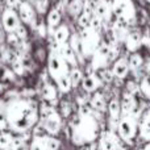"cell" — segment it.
<instances>
[{
	"instance_id": "6da1fadb",
	"label": "cell",
	"mask_w": 150,
	"mask_h": 150,
	"mask_svg": "<svg viewBox=\"0 0 150 150\" xmlns=\"http://www.w3.org/2000/svg\"><path fill=\"white\" fill-rule=\"evenodd\" d=\"M5 113L9 128L18 133L29 132V129L38 122L40 117V112L34 103L23 99L11 101L5 108Z\"/></svg>"
},
{
	"instance_id": "7a4b0ae2",
	"label": "cell",
	"mask_w": 150,
	"mask_h": 150,
	"mask_svg": "<svg viewBox=\"0 0 150 150\" xmlns=\"http://www.w3.org/2000/svg\"><path fill=\"white\" fill-rule=\"evenodd\" d=\"M99 134L98 121L92 115L79 116L74 121L73 127V142L75 145L92 144Z\"/></svg>"
},
{
	"instance_id": "3957f363",
	"label": "cell",
	"mask_w": 150,
	"mask_h": 150,
	"mask_svg": "<svg viewBox=\"0 0 150 150\" xmlns=\"http://www.w3.org/2000/svg\"><path fill=\"white\" fill-rule=\"evenodd\" d=\"M117 133H119L120 140H122L124 142H130L137 134V121H136L134 116L132 115L122 116L119 120Z\"/></svg>"
},
{
	"instance_id": "277c9868",
	"label": "cell",
	"mask_w": 150,
	"mask_h": 150,
	"mask_svg": "<svg viewBox=\"0 0 150 150\" xmlns=\"http://www.w3.org/2000/svg\"><path fill=\"white\" fill-rule=\"evenodd\" d=\"M99 36L98 32L92 30L91 28H84L80 34V49L84 55H92L98 49Z\"/></svg>"
},
{
	"instance_id": "5b68a950",
	"label": "cell",
	"mask_w": 150,
	"mask_h": 150,
	"mask_svg": "<svg viewBox=\"0 0 150 150\" xmlns=\"http://www.w3.org/2000/svg\"><path fill=\"white\" fill-rule=\"evenodd\" d=\"M113 11L117 17L127 23L134 18V7H133L132 0H115Z\"/></svg>"
},
{
	"instance_id": "8992f818",
	"label": "cell",
	"mask_w": 150,
	"mask_h": 150,
	"mask_svg": "<svg viewBox=\"0 0 150 150\" xmlns=\"http://www.w3.org/2000/svg\"><path fill=\"white\" fill-rule=\"evenodd\" d=\"M42 125L45 127L46 132L49 133V136H55L59 133L61 130V127H62V120H61V116L58 115V112L53 111L50 112L47 116L42 117Z\"/></svg>"
},
{
	"instance_id": "52a82bcc",
	"label": "cell",
	"mask_w": 150,
	"mask_h": 150,
	"mask_svg": "<svg viewBox=\"0 0 150 150\" xmlns=\"http://www.w3.org/2000/svg\"><path fill=\"white\" fill-rule=\"evenodd\" d=\"M66 71H67V66L65 61L58 55L52 54V57L49 58V73L52 78H54L55 80L59 79L62 75H66Z\"/></svg>"
},
{
	"instance_id": "ba28073f",
	"label": "cell",
	"mask_w": 150,
	"mask_h": 150,
	"mask_svg": "<svg viewBox=\"0 0 150 150\" xmlns=\"http://www.w3.org/2000/svg\"><path fill=\"white\" fill-rule=\"evenodd\" d=\"M120 148V137H117L113 132L103 133L99 138V150H117Z\"/></svg>"
},
{
	"instance_id": "9c48e42d",
	"label": "cell",
	"mask_w": 150,
	"mask_h": 150,
	"mask_svg": "<svg viewBox=\"0 0 150 150\" xmlns=\"http://www.w3.org/2000/svg\"><path fill=\"white\" fill-rule=\"evenodd\" d=\"M18 16L13 9H5L3 12V26L8 33H15L16 29L18 28Z\"/></svg>"
},
{
	"instance_id": "30bf717a",
	"label": "cell",
	"mask_w": 150,
	"mask_h": 150,
	"mask_svg": "<svg viewBox=\"0 0 150 150\" xmlns=\"http://www.w3.org/2000/svg\"><path fill=\"white\" fill-rule=\"evenodd\" d=\"M109 59V47L108 46H101L99 49H96V52L93 53L92 58V66L93 69H103L107 66Z\"/></svg>"
},
{
	"instance_id": "8fae6325",
	"label": "cell",
	"mask_w": 150,
	"mask_h": 150,
	"mask_svg": "<svg viewBox=\"0 0 150 150\" xmlns=\"http://www.w3.org/2000/svg\"><path fill=\"white\" fill-rule=\"evenodd\" d=\"M121 103V115L122 116H127V115H133L136 111V100L133 98L132 93L125 92L122 96Z\"/></svg>"
},
{
	"instance_id": "7c38bea8",
	"label": "cell",
	"mask_w": 150,
	"mask_h": 150,
	"mask_svg": "<svg viewBox=\"0 0 150 150\" xmlns=\"http://www.w3.org/2000/svg\"><path fill=\"white\" fill-rule=\"evenodd\" d=\"M18 13H20V18L23 20V23L29 24L34 20V9L28 1H23L18 5Z\"/></svg>"
},
{
	"instance_id": "4fadbf2b",
	"label": "cell",
	"mask_w": 150,
	"mask_h": 150,
	"mask_svg": "<svg viewBox=\"0 0 150 150\" xmlns=\"http://www.w3.org/2000/svg\"><path fill=\"white\" fill-rule=\"evenodd\" d=\"M101 84V80L96 75H88L87 78L82 80V87L86 92H93L99 88V86Z\"/></svg>"
},
{
	"instance_id": "5bb4252c",
	"label": "cell",
	"mask_w": 150,
	"mask_h": 150,
	"mask_svg": "<svg viewBox=\"0 0 150 150\" xmlns=\"http://www.w3.org/2000/svg\"><path fill=\"white\" fill-rule=\"evenodd\" d=\"M128 70H129V63H128L127 59L121 58V59L115 62L113 69H112V74L117 78H125L128 74Z\"/></svg>"
},
{
	"instance_id": "9a60e30c",
	"label": "cell",
	"mask_w": 150,
	"mask_h": 150,
	"mask_svg": "<svg viewBox=\"0 0 150 150\" xmlns=\"http://www.w3.org/2000/svg\"><path fill=\"white\" fill-rule=\"evenodd\" d=\"M108 113L112 121H117L121 116V103L117 98H113L108 103Z\"/></svg>"
},
{
	"instance_id": "2e32d148",
	"label": "cell",
	"mask_w": 150,
	"mask_h": 150,
	"mask_svg": "<svg viewBox=\"0 0 150 150\" xmlns=\"http://www.w3.org/2000/svg\"><path fill=\"white\" fill-rule=\"evenodd\" d=\"M142 42V38L141 36L137 33V32H133V33H129L125 38V44H127V49L130 50V52H136L138 49V46Z\"/></svg>"
},
{
	"instance_id": "e0dca14e",
	"label": "cell",
	"mask_w": 150,
	"mask_h": 150,
	"mask_svg": "<svg viewBox=\"0 0 150 150\" xmlns=\"http://www.w3.org/2000/svg\"><path fill=\"white\" fill-rule=\"evenodd\" d=\"M61 54H62V59L65 62L70 63V65H76V55H75L74 50L70 47V45H61Z\"/></svg>"
},
{
	"instance_id": "ac0fdd59",
	"label": "cell",
	"mask_w": 150,
	"mask_h": 150,
	"mask_svg": "<svg viewBox=\"0 0 150 150\" xmlns=\"http://www.w3.org/2000/svg\"><path fill=\"white\" fill-rule=\"evenodd\" d=\"M113 34H115V38L116 40L127 38V21L119 18L113 25Z\"/></svg>"
},
{
	"instance_id": "d6986e66",
	"label": "cell",
	"mask_w": 150,
	"mask_h": 150,
	"mask_svg": "<svg viewBox=\"0 0 150 150\" xmlns=\"http://www.w3.org/2000/svg\"><path fill=\"white\" fill-rule=\"evenodd\" d=\"M42 98L49 103H53V101L57 100V88H55V86L52 84V83H46L42 88Z\"/></svg>"
},
{
	"instance_id": "ffe728a7",
	"label": "cell",
	"mask_w": 150,
	"mask_h": 150,
	"mask_svg": "<svg viewBox=\"0 0 150 150\" xmlns=\"http://www.w3.org/2000/svg\"><path fill=\"white\" fill-rule=\"evenodd\" d=\"M95 16H98L101 20H105V18H109V15H111V9H109L108 3L105 1H99L98 4L95 5Z\"/></svg>"
},
{
	"instance_id": "44dd1931",
	"label": "cell",
	"mask_w": 150,
	"mask_h": 150,
	"mask_svg": "<svg viewBox=\"0 0 150 150\" xmlns=\"http://www.w3.org/2000/svg\"><path fill=\"white\" fill-rule=\"evenodd\" d=\"M54 38H55V42H57L58 45L66 44V41H67V38H69V28H67V26H66V25H61L59 28L55 30Z\"/></svg>"
},
{
	"instance_id": "7402d4cb",
	"label": "cell",
	"mask_w": 150,
	"mask_h": 150,
	"mask_svg": "<svg viewBox=\"0 0 150 150\" xmlns=\"http://www.w3.org/2000/svg\"><path fill=\"white\" fill-rule=\"evenodd\" d=\"M13 136L8 130H3L0 132V150H8L12 145Z\"/></svg>"
},
{
	"instance_id": "603a6c76",
	"label": "cell",
	"mask_w": 150,
	"mask_h": 150,
	"mask_svg": "<svg viewBox=\"0 0 150 150\" xmlns=\"http://www.w3.org/2000/svg\"><path fill=\"white\" fill-rule=\"evenodd\" d=\"M57 84H58V88H59L61 92H69V91L71 90V87H73L70 76H69L67 74L62 75L59 79H57Z\"/></svg>"
},
{
	"instance_id": "cb8c5ba5",
	"label": "cell",
	"mask_w": 150,
	"mask_h": 150,
	"mask_svg": "<svg viewBox=\"0 0 150 150\" xmlns=\"http://www.w3.org/2000/svg\"><path fill=\"white\" fill-rule=\"evenodd\" d=\"M91 107H92V109H95V111H103L104 107H105V101H104V98L101 93L96 92L95 95L92 96V99H91Z\"/></svg>"
},
{
	"instance_id": "d4e9b609",
	"label": "cell",
	"mask_w": 150,
	"mask_h": 150,
	"mask_svg": "<svg viewBox=\"0 0 150 150\" xmlns=\"http://www.w3.org/2000/svg\"><path fill=\"white\" fill-rule=\"evenodd\" d=\"M61 21V12L57 9V8H54V9L50 11L49 16H47V24H49V28H54V26H57L58 24H59Z\"/></svg>"
},
{
	"instance_id": "484cf974",
	"label": "cell",
	"mask_w": 150,
	"mask_h": 150,
	"mask_svg": "<svg viewBox=\"0 0 150 150\" xmlns=\"http://www.w3.org/2000/svg\"><path fill=\"white\" fill-rule=\"evenodd\" d=\"M45 146H46V150H59L61 141L54 136H47L45 138Z\"/></svg>"
},
{
	"instance_id": "4316f807",
	"label": "cell",
	"mask_w": 150,
	"mask_h": 150,
	"mask_svg": "<svg viewBox=\"0 0 150 150\" xmlns=\"http://www.w3.org/2000/svg\"><path fill=\"white\" fill-rule=\"evenodd\" d=\"M29 150H46V146H45V138L33 137L32 138L30 146H29Z\"/></svg>"
},
{
	"instance_id": "83f0119b",
	"label": "cell",
	"mask_w": 150,
	"mask_h": 150,
	"mask_svg": "<svg viewBox=\"0 0 150 150\" xmlns=\"http://www.w3.org/2000/svg\"><path fill=\"white\" fill-rule=\"evenodd\" d=\"M140 137L146 142H150V125L144 121L140 124Z\"/></svg>"
},
{
	"instance_id": "f1b7e54d",
	"label": "cell",
	"mask_w": 150,
	"mask_h": 150,
	"mask_svg": "<svg viewBox=\"0 0 150 150\" xmlns=\"http://www.w3.org/2000/svg\"><path fill=\"white\" fill-rule=\"evenodd\" d=\"M142 57H141L140 54H133L132 57L129 58V67L132 69V70H137V69H140L141 66H142Z\"/></svg>"
},
{
	"instance_id": "f546056e",
	"label": "cell",
	"mask_w": 150,
	"mask_h": 150,
	"mask_svg": "<svg viewBox=\"0 0 150 150\" xmlns=\"http://www.w3.org/2000/svg\"><path fill=\"white\" fill-rule=\"evenodd\" d=\"M49 136V133L46 132L45 127L41 124V122H37L36 127L33 129V137H38V138H46Z\"/></svg>"
},
{
	"instance_id": "4dcf8cb0",
	"label": "cell",
	"mask_w": 150,
	"mask_h": 150,
	"mask_svg": "<svg viewBox=\"0 0 150 150\" xmlns=\"http://www.w3.org/2000/svg\"><path fill=\"white\" fill-rule=\"evenodd\" d=\"M69 76H70V80H71V84H73V87H76V86L83 80L82 71H80L79 69H74V70L70 73Z\"/></svg>"
},
{
	"instance_id": "1f68e13d",
	"label": "cell",
	"mask_w": 150,
	"mask_h": 150,
	"mask_svg": "<svg viewBox=\"0 0 150 150\" xmlns=\"http://www.w3.org/2000/svg\"><path fill=\"white\" fill-rule=\"evenodd\" d=\"M90 11H84V12L82 13V16L79 17V25L82 26V28H88L90 26V23H91V18H92V16H91Z\"/></svg>"
},
{
	"instance_id": "d6a6232c",
	"label": "cell",
	"mask_w": 150,
	"mask_h": 150,
	"mask_svg": "<svg viewBox=\"0 0 150 150\" xmlns=\"http://www.w3.org/2000/svg\"><path fill=\"white\" fill-rule=\"evenodd\" d=\"M140 88H141V91H142L144 95L148 96V98H150V76L144 78L142 82H141Z\"/></svg>"
},
{
	"instance_id": "836d02e7",
	"label": "cell",
	"mask_w": 150,
	"mask_h": 150,
	"mask_svg": "<svg viewBox=\"0 0 150 150\" xmlns=\"http://www.w3.org/2000/svg\"><path fill=\"white\" fill-rule=\"evenodd\" d=\"M8 128H9V125H8V119H7L5 109L0 108V130H7Z\"/></svg>"
},
{
	"instance_id": "e575fe53",
	"label": "cell",
	"mask_w": 150,
	"mask_h": 150,
	"mask_svg": "<svg viewBox=\"0 0 150 150\" xmlns=\"http://www.w3.org/2000/svg\"><path fill=\"white\" fill-rule=\"evenodd\" d=\"M101 18H99L98 16H92V18H91V23H90V28L92 29V30H95V32H98V30H100V28H101Z\"/></svg>"
},
{
	"instance_id": "d590c367",
	"label": "cell",
	"mask_w": 150,
	"mask_h": 150,
	"mask_svg": "<svg viewBox=\"0 0 150 150\" xmlns=\"http://www.w3.org/2000/svg\"><path fill=\"white\" fill-rule=\"evenodd\" d=\"M70 47L74 50L75 53H78L80 49V38L78 36H73L71 37V42H70Z\"/></svg>"
},
{
	"instance_id": "8d00e7d4",
	"label": "cell",
	"mask_w": 150,
	"mask_h": 150,
	"mask_svg": "<svg viewBox=\"0 0 150 150\" xmlns=\"http://www.w3.org/2000/svg\"><path fill=\"white\" fill-rule=\"evenodd\" d=\"M47 0H37L36 1V9L40 13H45L47 9Z\"/></svg>"
},
{
	"instance_id": "74e56055",
	"label": "cell",
	"mask_w": 150,
	"mask_h": 150,
	"mask_svg": "<svg viewBox=\"0 0 150 150\" xmlns=\"http://www.w3.org/2000/svg\"><path fill=\"white\" fill-rule=\"evenodd\" d=\"M70 11L73 15H78V13L80 12V9H82V4H80V0H74L73 3H71L70 5Z\"/></svg>"
},
{
	"instance_id": "f35d334b",
	"label": "cell",
	"mask_w": 150,
	"mask_h": 150,
	"mask_svg": "<svg viewBox=\"0 0 150 150\" xmlns=\"http://www.w3.org/2000/svg\"><path fill=\"white\" fill-rule=\"evenodd\" d=\"M12 67H13V71L18 75L24 74V70H25V69H24V63L21 62V61H15L13 65H12Z\"/></svg>"
},
{
	"instance_id": "ab89813d",
	"label": "cell",
	"mask_w": 150,
	"mask_h": 150,
	"mask_svg": "<svg viewBox=\"0 0 150 150\" xmlns=\"http://www.w3.org/2000/svg\"><path fill=\"white\" fill-rule=\"evenodd\" d=\"M61 109H62V115L65 117H67L71 113V107H70V104H69L67 101H63V103L61 104Z\"/></svg>"
},
{
	"instance_id": "60d3db41",
	"label": "cell",
	"mask_w": 150,
	"mask_h": 150,
	"mask_svg": "<svg viewBox=\"0 0 150 150\" xmlns=\"http://www.w3.org/2000/svg\"><path fill=\"white\" fill-rule=\"evenodd\" d=\"M16 34H17V37L18 38H25L26 37V32H25V28H24L23 25H18V28L16 29V32H15Z\"/></svg>"
},
{
	"instance_id": "b9f144b4",
	"label": "cell",
	"mask_w": 150,
	"mask_h": 150,
	"mask_svg": "<svg viewBox=\"0 0 150 150\" xmlns=\"http://www.w3.org/2000/svg\"><path fill=\"white\" fill-rule=\"evenodd\" d=\"M18 37H17V34L16 33H9V36H8V41H9V44H13V45H16L18 42Z\"/></svg>"
},
{
	"instance_id": "7bdbcfd3",
	"label": "cell",
	"mask_w": 150,
	"mask_h": 150,
	"mask_svg": "<svg viewBox=\"0 0 150 150\" xmlns=\"http://www.w3.org/2000/svg\"><path fill=\"white\" fill-rule=\"evenodd\" d=\"M7 5L9 8H15L17 5H20V0H7Z\"/></svg>"
},
{
	"instance_id": "ee69618b",
	"label": "cell",
	"mask_w": 150,
	"mask_h": 150,
	"mask_svg": "<svg viewBox=\"0 0 150 150\" xmlns=\"http://www.w3.org/2000/svg\"><path fill=\"white\" fill-rule=\"evenodd\" d=\"M38 33H40V36H45L46 34V28H45V25H40L38 26Z\"/></svg>"
},
{
	"instance_id": "f6af8a7d",
	"label": "cell",
	"mask_w": 150,
	"mask_h": 150,
	"mask_svg": "<svg viewBox=\"0 0 150 150\" xmlns=\"http://www.w3.org/2000/svg\"><path fill=\"white\" fill-rule=\"evenodd\" d=\"M12 150H29V149L26 148V145H25V144H23V145L17 146V148H13Z\"/></svg>"
},
{
	"instance_id": "bcb514c9",
	"label": "cell",
	"mask_w": 150,
	"mask_h": 150,
	"mask_svg": "<svg viewBox=\"0 0 150 150\" xmlns=\"http://www.w3.org/2000/svg\"><path fill=\"white\" fill-rule=\"evenodd\" d=\"M146 71H148V74H149V76H150V62L148 63V66H146Z\"/></svg>"
},
{
	"instance_id": "7dc6e473",
	"label": "cell",
	"mask_w": 150,
	"mask_h": 150,
	"mask_svg": "<svg viewBox=\"0 0 150 150\" xmlns=\"http://www.w3.org/2000/svg\"><path fill=\"white\" fill-rule=\"evenodd\" d=\"M0 40H1V32H0Z\"/></svg>"
},
{
	"instance_id": "c3c4849f",
	"label": "cell",
	"mask_w": 150,
	"mask_h": 150,
	"mask_svg": "<svg viewBox=\"0 0 150 150\" xmlns=\"http://www.w3.org/2000/svg\"><path fill=\"white\" fill-rule=\"evenodd\" d=\"M148 1H149V3H150V0H148Z\"/></svg>"
},
{
	"instance_id": "681fc988",
	"label": "cell",
	"mask_w": 150,
	"mask_h": 150,
	"mask_svg": "<svg viewBox=\"0 0 150 150\" xmlns=\"http://www.w3.org/2000/svg\"><path fill=\"white\" fill-rule=\"evenodd\" d=\"M142 150H145V149H142Z\"/></svg>"
}]
</instances>
